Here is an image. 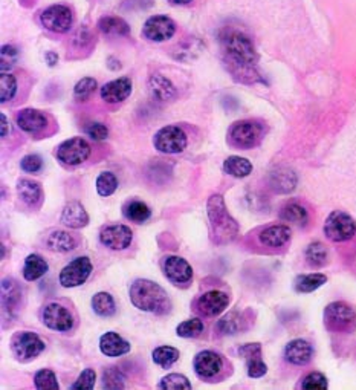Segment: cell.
<instances>
[{"mask_svg":"<svg viewBox=\"0 0 356 390\" xmlns=\"http://www.w3.org/2000/svg\"><path fill=\"white\" fill-rule=\"evenodd\" d=\"M221 44L225 61L230 65L235 78L245 83L262 81L257 68H255L259 60L257 52L248 35L235 30H228L221 35Z\"/></svg>","mask_w":356,"mask_h":390,"instance_id":"1","label":"cell"},{"mask_svg":"<svg viewBox=\"0 0 356 390\" xmlns=\"http://www.w3.org/2000/svg\"><path fill=\"white\" fill-rule=\"evenodd\" d=\"M207 216L209 222V238L216 245L233 242L239 234V224L226 210L222 195H213L207 201Z\"/></svg>","mask_w":356,"mask_h":390,"instance_id":"2","label":"cell"},{"mask_svg":"<svg viewBox=\"0 0 356 390\" xmlns=\"http://www.w3.org/2000/svg\"><path fill=\"white\" fill-rule=\"evenodd\" d=\"M129 294L132 305L144 312L162 315L167 314L171 307L166 289L149 279H136L130 285Z\"/></svg>","mask_w":356,"mask_h":390,"instance_id":"3","label":"cell"},{"mask_svg":"<svg viewBox=\"0 0 356 390\" xmlns=\"http://www.w3.org/2000/svg\"><path fill=\"white\" fill-rule=\"evenodd\" d=\"M266 127L257 120H243L234 123L228 130V141L235 149L250 150L262 142Z\"/></svg>","mask_w":356,"mask_h":390,"instance_id":"4","label":"cell"},{"mask_svg":"<svg viewBox=\"0 0 356 390\" xmlns=\"http://www.w3.org/2000/svg\"><path fill=\"white\" fill-rule=\"evenodd\" d=\"M324 324L331 332H353L356 329V311L345 302H333L326 306Z\"/></svg>","mask_w":356,"mask_h":390,"instance_id":"5","label":"cell"},{"mask_svg":"<svg viewBox=\"0 0 356 390\" xmlns=\"http://www.w3.org/2000/svg\"><path fill=\"white\" fill-rule=\"evenodd\" d=\"M324 234L332 242L350 240L356 234V222L349 213L335 210L327 216L324 222Z\"/></svg>","mask_w":356,"mask_h":390,"instance_id":"6","label":"cell"},{"mask_svg":"<svg viewBox=\"0 0 356 390\" xmlns=\"http://www.w3.org/2000/svg\"><path fill=\"white\" fill-rule=\"evenodd\" d=\"M154 149L166 155H176V153L184 152L188 140L185 132L178 126H167L162 127L161 130L156 132L153 138Z\"/></svg>","mask_w":356,"mask_h":390,"instance_id":"7","label":"cell"},{"mask_svg":"<svg viewBox=\"0 0 356 390\" xmlns=\"http://www.w3.org/2000/svg\"><path fill=\"white\" fill-rule=\"evenodd\" d=\"M44 343L34 332H17L11 339V351L17 360L20 361H30L32 358H37L40 353L44 351Z\"/></svg>","mask_w":356,"mask_h":390,"instance_id":"8","label":"cell"},{"mask_svg":"<svg viewBox=\"0 0 356 390\" xmlns=\"http://www.w3.org/2000/svg\"><path fill=\"white\" fill-rule=\"evenodd\" d=\"M42 320L47 328L57 332H68L74 328V314L59 302L48 303L42 311Z\"/></svg>","mask_w":356,"mask_h":390,"instance_id":"9","label":"cell"},{"mask_svg":"<svg viewBox=\"0 0 356 390\" xmlns=\"http://www.w3.org/2000/svg\"><path fill=\"white\" fill-rule=\"evenodd\" d=\"M56 155L61 164L75 167L87 161L90 157V146L83 138H70L60 144Z\"/></svg>","mask_w":356,"mask_h":390,"instance_id":"10","label":"cell"},{"mask_svg":"<svg viewBox=\"0 0 356 390\" xmlns=\"http://www.w3.org/2000/svg\"><path fill=\"white\" fill-rule=\"evenodd\" d=\"M92 262L89 257H77L61 269L59 276L60 285L63 288H75L86 284L90 273H92Z\"/></svg>","mask_w":356,"mask_h":390,"instance_id":"11","label":"cell"},{"mask_svg":"<svg viewBox=\"0 0 356 390\" xmlns=\"http://www.w3.org/2000/svg\"><path fill=\"white\" fill-rule=\"evenodd\" d=\"M40 22L44 28L52 31V32L65 34L70 30L72 22H74V17H72V11L68 6L52 5L40 14Z\"/></svg>","mask_w":356,"mask_h":390,"instance_id":"12","label":"cell"},{"mask_svg":"<svg viewBox=\"0 0 356 390\" xmlns=\"http://www.w3.org/2000/svg\"><path fill=\"white\" fill-rule=\"evenodd\" d=\"M132 240H133L132 230L123 224L107 225L102 230V233H99V242H102L109 250H113V251L127 250L132 245Z\"/></svg>","mask_w":356,"mask_h":390,"instance_id":"13","label":"cell"},{"mask_svg":"<svg viewBox=\"0 0 356 390\" xmlns=\"http://www.w3.org/2000/svg\"><path fill=\"white\" fill-rule=\"evenodd\" d=\"M193 369L200 379H214L223 369V360L217 352L202 351L195 357Z\"/></svg>","mask_w":356,"mask_h":390,"instance_id":"14","label":"cell"},{"mask_svg":"<svg viewBox=\"0 0 356 390\" xmlns=\"http://www.w3.org/2000/svg\"><path fill=\"white\" fill-rule=\"evenodd\" d=\"M176 32V25L170 17L166 16H153L144 23L142 34L150 42H166L171 39Z\"/></svg>","mask_w":356,"mask_h":390,"instance_id":"15","label":"cell"},{"mask_svg":"<svg viewBox=\"0 0 356 390\" xmlns=\"http://www.w3.org/2000/svg\"><path fill=\"white\" fill-rule=\"evenodd\" d=\"M162 269L173 285H188L193 279V268L185 259L179 256H167L164 259Z\"/></svg>","mask_w":356,"mask_h":390,"instance_id":"16","label":"cell"},{"mask_svg":"<svg viewBox=\"0 0 356 390\" xmlns=\"http://www.w3.org/2000/svg\"><path fill=\"white\" fill-rule=\"evenodd\" d=\"M228 305H230V295L219 289H211L197 298L196 310L204 317H217L226 310Z\"/></svg>","mask_w":356,"mask_h":390,"instance_id":"17","label":"cell"},{"mask_svg":"<svg viewBox=\"0 0 356 390\" xmlns=\"http://www.w3.org/2000/svg\"><path fill=\"white\" fill-rule=\"evenodd\" d=\"M132 81L127 77L116 78L113 81H109L106 83L99 94H102V98L109 104H116V103H123L124 99H127L132 94Z\"/></svg>","mask_w":356,"mask_h":390,"instance_id":"18","label":"cell"},{"mask_svg":"<svg viewBox=\"0 0 356 390\" xmlns=\"http://www.w3.org/2000/svg\"><path fill=\"white\" fill-rule=\"evenodd\" d=\"M314 357L312 344L303 339L292 340L286 344L285 348V358L290 365L295 366H306Z\"/></svg>","mask_w":356,"mask_h":390,"instance_id":"19","label":"cell"},{"mask_svg":"<svg viewBox=\"0 0 356 390\" xmlns=\"http://www.w3.org/2000/svg\"><path fill=\"white\" fill-rule=\"evenodd\" d=\"M17 126L26 133H40L48 126V118L37 109H23L16 116Z\"/></svg>","mask_w":356,"mask_h":390,"instance_id":"20","label":"cell"},{"mask_svg":"<svg viewBox=\"0 0 356 390\" xmlns=\"http://www.w3.org/2000/svg\"><path fill=\"white\" fill-rule=\"evenodd\" d=\"M60 221L63 225H66L68 228L80 230V228H85V226H87L89 214L86 212V208L80 202L70 201L65 205V208H63Z\"/></svg>","mask_w":356,"mask_h":390,"instance_id":"21","label":"cell"},{"mask_svg":"<svg viewBox=\"0 0 356 390\" xmlns=\"http://www.w3.org/2000/svg\"><path fill=\"white\" fill-rule=\"evenodd\" d=\"M99 351H102L106 357L116 358L123 357L125 353L130 352V343L124 340L120 334L116 332H106L99 339Z\"/></svg>","mask_w":356,"mask_h":390,"instance_id":"22","label":"cell"},{"mask_svg":"<svg viewBox=\"0 0 356 390\" xmlns=\"http://www.w3.org/2000/svg\"><path fill=\"white\" fill-rule=\"evenodd\" d=\"M298 183L297 173L288 167H278L271 171L269 187L277 193H290L294 192Z\"/></svg>","mask_w":356,"mask_h":390,"instance_id":"23","label":"cell"},{"mask_svg":"<svg viewBox=\"0 0 356 390\" xmlns=\"http://www.w3.org/2000/svg\"><path fill=\"white\" fill-rule=\"evenodd\" d=\"M292 231L288 225H272L260 231L259 240L263 247L281 248L290 240Z\"/></svg>","mask_w":356,"mask_h":390,"instance_id":"24","label":"cell"},{"mask_svg":"<svg viewBox=\"0 0 356 390\" xmlns=\"http://www.w3.org/2000/svg\"><path fill=\"white\" fill-rule=\"evenodd\" d=\"M17 193H19V197L25 202V205L31 208H39L43 202V188L32 179H20L17 183Z\"/></svg>","mask_w":356,"mask_h":390,"instance_id":"25","label":"cell"},{"mask_svg":"<svg viewBox=\"0 0 356 390\" xmlns=\"http://www.w3.org/2000/svg\"><path fill=\"white\" fill-rule=\"evenodd\" d=\"M44 245L54 252H69L78 247V240L65 230H52L44 239Z\"/></svg>","mask_w":356,"mask_h":390,"instance_id":"26","label":"cell"},{"mask_svg":"<svg viewBox=\"0 0 356 390\" xmlns=\"http://www.w3.org/2000/svg\"><path fill=\"white\" fill-rule=\"evenodd\" d=\"M150 95L158 102H170L176 97V87L171 81L161 74L150 75L149 78Z\"/></svg>","mask_w":356,"mask_h":390,"instance_id":"27","label":"cell"},{"mask_svg":"<svg viewBox=\"0 0 356 390\" xmlns=\"http://www.w3.org/2000/svg\"><path fill=\"white\" fill-rule=\"evenodd\" d=\"M22 300V289L14 279H4L2 282V306L4 311L10 314L17 310Z\"/></svg>","mask_w":356,"mask_h":390,"instance_id":"28","label":"cell"},{"mask_svg":"<svg viewBox=\"0 0 356 390\" xmlns=\"http://www.w3.org/2000/svg\"><path fill=\"white\" fill-rule=\"evenodd\" d=\"M48 269H49L48 262L44 260L40 254L34 252L25 259L23 277L25 280H28V282H34V280H39L47 274Z\"/></svg>","mask_w":356,"mask_h":390,"instance_id":"29","label":"cell"},{"mask_svg":"<svg viewBox=\"0 0 356 390\" xmlns=\"http://www.w3.org/2000/svg\"><path fill=\"white\" fill-rule=\"evenodd\" d=\"M98 28L106 35H115V37H124V35H129L130 28L125 20L121 17L115 16H104L98 20Z\"/></svg>","mask_w":356,"mask_h":390,"instance_id":"30","label":"cell"},{"mask_svg":"<svg viewBox=\"0 0 356 390\" xmlns=\"http://www.w3.org/2000/svg\"><path fill=\"white\" fill-rule=\"evenodd\" d=\"M281 221L290 222L297 226H305L309 222V213L306 208L298 202H289L281 208L280 212Z\"/></svg>","mask_w":356,"mask_h":390,"instance_id":"31","label":"cell"},{"mask_svg":"<svg viewBox=\"0 0 356 390\" xmlns=\"http://www.w3.org/2000/svg\"><path fill=\"white\" fill-rule=\"evenodd\" d=\"M324 284H327V276L321 273L314 274H303L295 279V291L300 294H309L317 291L318 288H321Z\"/></svg>","mask_w":356,"mask_h":390,"instance_id":"32","label":"cell"},{"mask_svg":"<svg viewBox=\"0 0 356 390\" xmlns=\"http://www.w3.org/2000/svg\"><path fill=\"white\" fill-rule=\"evenodd\" d=\"M246 328L243 317L239 312L226 314L223 319H221L216 324V331L221 335H234L239 334Z\"/></svg>","mask_w":356,"mask_h":390,"instance_id":"33","label":"cell"},{"mask_svg":"<svg viewBox=\"0 0 356 390\" xmlns=\"http://www.w3.org/2000/svg\"><path fill=\"white\" fill-rule=\"evenodd\" d=\"M125 219H129L130 222L135 224H144L150 219L152 210L147 204H144L141 201H130L124 205L123 210Z\"/></svg>","mask_w":356,"mask_h":390,"instance_id":"34","label":"cell"},{"mask_svg":"<svg viewBox=\"0 0 356 390\" xmlns=\"http://www.w3.org/2000/svg\"><path fill=\"white\" fill-rule=\"evenodd\" d=\"M223 170H225V173H228L230 176L246 178L251 175L252 164L246 158L230 157V158H226L223 162Z\"/></svg>","mask_w":356,"mask_h":390,"instance_id":"35","label":"cell"},{"mask_svg":"<svg viewBox=\"0 0 356 390\" xmlns=\"http://www.w3.org/2000/svg\"><path fill=\"white\" fill-rule=\"evenodd\" d=\"M92 310L99 317H112L116 312L113 297L109 293H97L92 297Z\"/></svg>","mask_w":356,"mask_h":390,"instance_id":"36","label":"cell"},{"mask_svg":"<svg viewBox=\"0 0 356 390\" xmlns=\"http://www.w3.org/2000/svg\"><path fill=\"white\" fill-rule=\"evenodd\" d=\"M306 262L312 267V268H321L327 264V248L324 247V243L321 242H312L306 248Z\"/></svg>","mask_w":356,"mask_h":390,"instance_id":"37","label":"cell"},{"mask_svg":"<svg viewBox=\"0 0 356 390\" xmlns=\"http://www.w3.org/2000/svg\"><path fill=\"white\" fill-rule=\"evenodd\" d=\"M179 360V351L173 346H159L153 351L154 365L162 369H168Z\"/></svg>","mask_w":356,"mask_h":390,"instance_id":"38","label":"cell"},{"mask_svg":"<svg viewBox=\"0 0 356 390\" xmlns=\"http://www.w3.org/2000/svg\"><path fill=\"white\" fill-rule=\"evenodd\" d=\"M97 193L103 197H109L112 196L116 188H118V179L116 176L112 173V171H103V173H99V176L97 178Z\"/></svg>","mask_w":356,"mask_h":390,"instance_id":"39","label":"cell"},{"mask_svg":"<svg viewBox=\"0 0 356 390\" xmlns=\"http://www.w3.org/2000/svg\"><path fill=\"white\" fill-rule=\"evenodd\" d=\"M103 387L109 390H120L125 387V375L118 367H106L103 372Z\"/></svg>","mask_w":356,"mask_h":390,"instance_id":"40","label":"cell"},{"mask_svg":"<svg viewBox=\"0 0 356 390\" xmlns=\"http://www.w3.org/2000/svg\"><path fill=\"white\" fill-rule=\"evenodd\" d=\"M34 384L39 390H59L60 384L51 369H40L34 377Z\"/></svg>","mask_w":356,"mask_h":390,"instance_id":"41","label":"cell"},{"mask_svg":"<svg viewBox=\"0 0 356 390\" xmlns=\"http://www.w3.org/2000/svg\"><path fill=\"white\" fill-rule=\"evenodd\" d=\"M202 332H204V322L199 319H190L182 322L176 328L178 337H182V339H196Z\"/></svg>","mask_w":356,"mask_h":390,"instance_id":"42","label":"cell"},{"mask_svg":"<svg viewBox=\"0 0 356 390\" xmlns=\"http://www.w3.org/2000/svg\"><path fill=\"white\" fill-rule=\"evenodd\" d=\"M159 389L162 390H190L191 383L188 381L187 377L180 375V374H170L167 377H164L159 384Z\"/></svg>","mask_w":356,"mask_h":390,"instance_id":"43","label":"cell"},{"mask_svg":"<svg viewBox=\"0 0 356 390\" xmlns=\"http://www.w3.org/2000/svg\"><path fill=\"white\" fill-rule=\"evenodd\" d=\"M16 92H17V81L14 75L2 72V75H0V102L2 103L11 102Z\"/></svg>","mask_w":356,"mask_h":390,"instance_id":"44","label":"cell"},{"mask_svg":"<svg viewBox=\"0 0 356 390\" xmlns=\"http://www.w3.org/2000/svg\"><path fill=\"white\" fill-rule=\"evenodd\" d=\"M97 87H98V83L95 78L92 77L81 78L74 87V97L78 99V102H85V99H87L95 92Z\"/></svg>","mask_w":356,"mask_h":390,"instance_id":"45","label":"cell"},{"mask_svg":"<svg viewBox=\"0 0 356 390\" xmlns=\"http://www.w3.org/2000/svg\"><path fill=\"white\" fill-rule=\"evenodd\" d=\"M329 387L327 378L319 372H310L301 381V389L305 390H326Z\"/></svg>","mask_w":356,"mask_h":390,"instance_id":"46","label":"cell"},{"mask_svg":"<svg viewBox=\"0 0 356 390\" xmlns=\"http://www.w3.org/2000/svg\"><path fill=\"white\" fill-rule=\"evenodd\" d=\"M95 381H97V372L94 369L87 367L81 372L75 383L70 386V389L72 390H92L95 387Z\"/></svg>","mask_w":356,"mask_h":390,"instance_id":"47","label":"cell"},{"mask_svg":"<svg viewBox=\"0 0 356 390\" xmlns=\"http://www.w3.org/2000/svg\"><path fill=\"white\" fill-rule=\"evenodd\" d=\"M246 367H248V375L251 378H262L268 372L266 362L262 360V353L246 360Z\"/></svg>","mask_w":356,"mask_h":390,"instance_id":"48","label":"cell"},{"mask_svg":"<svg viewBox=\"0 0 356 390\" xmlns=\"http://www.w3.org/2000/svg\"><path fill=\"white\" fill-rule=\"evenodd\" d=\"M20 167L26 173H39L43 169V161L39 155H26L20 161Z\"/></svg>","mask_w":356,"mask_h":390,"instance_id":"49","label":"cell"},{"mask_svg":"<svg viewBox=\"0 0 356 390\" xmlns=\"http://www.w3.org/2000/svg\"><path fill=\"white\" fill-rule=\"evenodd\" d=\"M86 133L95 141H103L109 137V129L103 123H90L86 126Z\"/></svg>","mask_w":356,"mask_h":390,"instance_id":"50","label":"cell"},{"mask_svg":"<svg viewBox=\"0 0 356 390\" xmlns=\"http://www.w3.org/2000/svg\"><path fill=\"white\" fill-rule=\"evenodd\" d=\"M17 56H19V52H17V49L14 47H10V44H5V47H2V72H5L6 69H10L16 65Z\"/></svg>","mask_w":356,"mask_h":390,"instance_id":"51","label":"cell"},{"mask_svg":"<svg viewBox=\"0 0 356 390\" xmlns=\"http://www.w3.org/2000/svg\"><path fill=\"white\" fill-rule=\"evenodd\" d=\"M0 120H2V132H0V135H2V138H5L10 133V123H8V118L4 114H0Z\"/></svg>","mask_w":356,"mask_h":390,"instance_id":"52","label":"cell"},{"mask_svg":"<svg viewBox=\"0 0 356 390\" xmlns=\"http://www.w3.org/2000/svg\"><path fill=\"white\" fill-rule=\"evenodd\" d=\"M47 61H48L49 66H56L59 63V56L56 52H48L47 54Z\"/></svg>","mask_w":356,"mask_h":390,"instance_id":"53","label":"cell"},{"mask_svg":"<svg viewBox=\"0 0 356 390\" xmlns=\"http://www.w3.org/2000/svg\"><path fill=\"white\" fill-rule=\"evenodd\" d=\"M168 2L173 5H188L190 2H193V0H168Z\"/></svg>","mask_w":356,"mask_h":390,"instance_id":"54","label":"cell"}]
</instances>
